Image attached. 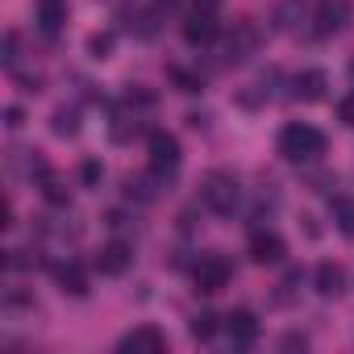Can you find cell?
<instances>
[{
	"mask_svg": "<svg viewBox=\"0 0 354 354\" xmlns=\"http://www.w3.org/2000/svg\"><path fill=\"white\" fill-rule=\"evenodd\" d=\"M121 104H125V109H133V113H150V109H154V92H150V88H142V84H133V88H125Z\"/></svg>",
	"mask_w": 354,
	"mask_h": 354,
	"instance_id": "obj_18",
	"label": "cell"
},
{
	"mask_svg": "<svg viewBox=\"0 0 354 354\" xmlns=\"http://www.w3.org/2000/svg\"><path fill=\"white\" fill-rule=\"evenodd\" d=\"M238 196H242V188H238V180H234L230 171H209V175H205V184H201L205 209H213V213H234V209H238Z\"/></svg>",
	"mask_w": 354,
	"mask_h": 354,
	"instance_id": "obj_2",
	"label": "cell"
},
{
	"mask_svg": "<svg viewBox=\"0 0 354 354\" xmlns=\"http://www.w3.org/2000/svg\"><path fill=\"white\" fill-rule=\"evenodd\" d=\"M325 88H329V75H325L321 67H308V71H300V75L292 80V96H296V100H304V104L321 100V96H325Z\"/></svg>",
	"mask_w": 354,
	"mask_h": 354,
	"instance_id": "obj_10",
	"label": "cell"
},
{
	"mask_svg": "<svg viewBox=\"0 0 354 354\" xmlns=\"http://www.w3.org/2000/svg\"><path fill=\"white\" fill-rule=\"evenodd\" d=\"M279 346H283V350H304V346H308V337H304V333H288Z\"/></svg>",
	"mask_w": 354,
	"mask_h": 354,
	"instance_id": "obj_28",
	"label": "cell"
},
{
	"mask_svg": "<svg viewBox=\"0 0 354 354\" xmlns=\"http://www.w3.org/2000/svg\"><path fill=\"white\" fill-rule=\"evenodd\" d=\"M50 271H55L59 292H67V296H84V292H88V271H84L80 263H71V259H67V263H55Z\"/></svg>",
	"mask_w": 354,
	"mask_h": 354,
	"instance_id": "obj_13",
	"label": "cell"
},
{
	"mask_svg": "<svg viewBox=\"0 0 354 354\" xmlns=\"http://www.w3.org/2000/svg\"><path fill=\"white\" fill-rule=\"evenodd\" d=\"M5 125H9V129H17V125H21V109H17V104H9V109H5Z\"/></svg>",
	"mask_w": 354,
	"mask_h": 354,
	"instance_id": "obj_29",
	"label": "cell"
},
{
	"mask_svg": "<svg viewBox=\"0 0 354 354\" xmlns=\"http://www.w3.org/2000/svg\"><path fill=\"white\" fill-rule=\"evenodd\" d=\"M296 17H304V5L300 0H288V5L279 9V30H296Z\"/></svg>",
	"mask_w": 354,
	"mask_h": 354,
	"instance_id": "obj_24",
	"label": "cell"
},
{
	"mask_svg": "<svg viewBox=\"0 0 354 354\" xmlns=\"http://www.w3.org/2000/svg\"><path fill=\"white\" fill-rule=\"evenodd\" d=\"M146 150H150V171H154V175H171L175 167H180V158H184L180 138L167 133V129H154V133L146 138Z\"/></svg>",
	"mask_w": 354,
	"mask_h": 354,
	"instance_id": "obj_3",
	"label": "cell"
},
{
	"mask_svg": "<svg viewBox=\"0 0 354 354\" xmlns=\"http://www.w3.org/2000/svg\"><path fill=\"white\" fill-rule=\"evenodd\" d=\"M196 5H201V9H217V5H221V0H196Z\"/></svg>",
	"mask_w": 354,
	"mask_h": 354,
	"instance_id": "obj_30",
	"label": "cell"
},
{
	"mask_svg": "<svg viewBox=\"0 0 354 354\" xmlns=\"http://www.w3.org/2000/svg\"><path fill=\"white\" fill-rule=\"evenodd\" d=\"M158 5H167V9H175V5H180V0H158Z\"/></svg>",
	"mask_w": 354,
	"mask_h": 354,
	"instance_id": "obj_31",
	"label": "cell"
},
{
	"mask_svg": "<svg viewBox=\"0 0 354 354\" xmlns=\"http://www.w3.org/2000/svg\"><path fill=\"white\" fill-rule=\"evenodd\" d=\"M175 75V84H180V92H201L205 84H201V75H188V71H171Z\"/></svg>",
	"mask_w": 354,
	"mask_h": 354,
	"instance_id": "obj_26",
	"label": "cell"
},
{
	"mask_svg": "<svg viewBox=\"0 0 354 354\" xmlns=\"http://www.w3.org/2000/svg\"><path fill=\"white\" fill-rule=\"evenodd\" d=\"M259 42H263V34H259L254 21H234V30H230L221 55H225V63H246V59L259 50Z\"/></svg>",
	"mask_w": 354,
	"mask_h": 354,
	"instance_id": "obj_4",
	"label": "cell"
},
{
	"mask_svg": "<svg viewBox=\"0 0 354 354\" xmlns=\"http://www.w3.org/2000/svg\"><path fill=\"white\" fill-rule=\"evenodd\" d=\"M313 21H317V34H321V38L342 34V30H346V21H350V0H321Z\"/></svg>",
	"mask_w": 354,
	"mask_h": 354,
	"instance_id": "obj_7",
	"label": "cell"
},
{
	"mask_svg": "<svg viewBox=\"0 0 354 354\" xmlns=\"http://www.w3.org/2000/svg\"><path fill=\"white\" fill-rule=\"evenodd\" d=\"M188 333H192L196 342H209V337L217 333V317H213V313H196V317L188 321Z\"/></svg>",
	"mask_w": 354,
	"mask_h": 354,
	"instance_id": "obj_21",
	"label": "cell"
},
{
	"mask_svg": "<svg viewBox=\"0 0 354 354\" xmlns=\"http://www.w3.org/2000/svg\"><path fill=\"white\" fill-rule=\"evenodd\" d=\"M125 196H129V201L150 205V201H158V188H154L150 175H129V180H125Z\"/></svg>",
	"mask_w": 354,
	"mask_h": 354,
	"instance_id": "obj_17",
	"label": "cell"
},
{
	"mask_svg": "<svg viewBox=\"0 0 354 354\" xmlns=\"http://www.w3.org/2000/svg\"><path fill=\"white\" fill-rule=\"evenodd\" d=\"M80 180H84V188H96V184L104 180V167H100L96 158H84V167H80Z\"/></svg>",
	"mask_w": 354,
	"mask_h": 354,
	"instance_id": "obj_23",
	"label": "cell"
},
{
	"mask_svg": "<svg viewBox=\"0 0 354 354\" xmlns=\"http://www.w3.org/2000/svg\"><path fill=\"white\" fill-rule=\"evenodd\" d=\"M34 17H38V26H42L46 34H59V30L67 26V0H38Z\"/></svg>",
	"mask_w": 354,
	"mask_h": 354,
	"instance_id": "obj_14",
	"label": "cell"
},
{
	"mask_svg": "<svg viewBox=\"0 0 354 354\" xmlns=\"http://www.w3.org/2000/svg\"><path fill=\"white\" fill-rule=\"evenodd\" d=\"M279 154L288 162H313V158L325 154V133L313 129V125H304V121H292L279 133Z\"/></svg>",
	"mask_w": 354,
	"mask_h": 354,
	"instance_id": "obj_1",
	"label": "cell"
},
{
	"mask_svg": "<svg viewBox=\"0 0 354 354\" xmlns=\"http://www.w3.org/2000/svg\"><path fill=\"white\" fill-rule=\"evenodd\" d=\"M217 17H213V9H196L188 21H184V38L192 42V46H205V42H213L217 38Z\"/></svg>",
	"mask_w": 354,
	"mask_h": 354,
	"instance_id": "obj_11",
	"label": "cell"
},
{
	"mask_svg": "<svg viewBox=\"0 0 354 354\" xmlns=\"http://www.w3.org/2000/svg\"><path fill=\"white\" fill-rule=\"evenodd\" d=\"M50 129H55L59 138H71V133L80 129V113H75V109H55V121H50Z\"/></svg>",
	"mask_w": 354,
	"mask_h": 354,
	"instance_id": "obj_20",
	"label": "cell"
},
{
	"mask_svg": "<svg viewBox=\"0 0 354 354\" xmlns=\"http://www.w3.org/2000/svg\"><path fill=\"white\" fill-rule=\"evenodd\" d=\"M225 333H230V342H234L238 350H246V346L259 342V317H254L250 308H234V313L225 317Z\"/></svg>",
	"mask_w": 354,
	"mask_h": 354,
	"instance_id": "obj_9",
	"label": "cell"
},
{
	"mask_svg": "<svg viewBox=\"0 0 354 354\" xmlns=\"http://www.w3.org/2000/svg\"><path fill=\"white\" fill-rule=\"evenodd\" d=\"M113 42H117V38H113L109 30H104V34H92V38H88V55H92V59H109V55H113Z\"/></svg>",
	"mask_w": 354,
	"mask_h": 354,
	"instance_id": "obj_22",
	"label": "cell"
},
{
	"mask_svg": "<svg viewBox=\"0 0 354 354\" xmlns=\"http://www.w3.org/2000/svg\"><path fill=\"white\" fill-rule=\"evenodd\" d=\"M192 283H196V292H205V296L221 292V288L230 283V263H225L221 254H201V263L192 267Z\"/></svg>",
	"mask_w": 354,
	"mask_h": 354,
	"instance_id": "obj_5",
	"label": "cell"
},
{
	"mask_svg": "<svg viewBox=\"0 0 354 354\" xmlns=\"http://www.w3.org/2000/svg\"><path fill=\"white\" fill-rule=\"evenodd\" d=\"M38 188H42L46 205H59V209H63V205H71V188H67L63 180H55V175H46V180H42Z\"/></svg>",
	"mask_w": 354,
	"mask_h": 354,
	"instance_id": "obj_19",
	"label": "cell"
},
{
	"mask_svg": "<svg viewBox=\"0 0 354 354\" xmlns=\"http://www.w3.org/2000/svg\"><path fill=\"white\" fill-rule=\"evenodd\" d=\"M0 59L13 67V59H17V34H5V55H0Z\"/></svg>",
	"mask_w": 354,
	"mask_h": 354,
	"instance_id": "obj_27",
	"label": "cell"
},
{
	"mask_svg": "<svg viewBox=\"0 0 354 354\" xmlns=\"http://www.w3.org/2000/svg\"><path fill=\"white\" fill-rule=\"evenodd\" d=\"M283 254H288V246H283L279 234L259 230V234L250 238V263H259V267H275V263H283Z\"/></svg>",
	"mask_w": 354,
	"mask_h": 354,
	"instance_id": "obj_8",
	"label": "cell"
},
{
	"mask_svg": "<svg viewBox=\"0 0 354 354\" xmlns=\"http://www.w3.org/2000/svg\"><path fill=\"white\" fill-rule=\"evenodd\" d=\"M129 263H133V254H129V242H121V238H113V242L96 254V271H100V275H121Z\"/></svg>",
	"mask_w": 354,
	"mask_h": 354,
	"instance_id": "obj_12",
	"label": "cell"
},
{
	"mask_svg": "<svg viewBox=\"0 0 354 354\" xmlns=\"http://www.w3.org/2000/svg\"><path fill=\"white\" fill-rule=\"evenodd\" d=\"M329 213H333V225H337L346 238H354V201H350V196H333V201H329Z\"/></svg>",
	"mask_w": 354,
	"mask_h": 354,
	"instance_id": "obj_16",
	"label": "cell"
},
{
	"mask_svg": "<svg viewBox=\"0 0 354 354\" xmlns=\"http://www.w3.org/2000/svg\"><path fill=\"white\" fill-rule=\"evenodd\" d=\"M313 288H317L321 296H337V292L346 288V271H342L337 263H321V267L313 271Z\"/></svg>",
	"mask_w": 354,
	"mask_h": 354,
	"instance_id": "obj_15",
	"label": "cell"
},
{
	"mask_svg": "<svg viewBox=\"0 0 354 354\" xmlns=\"http://www.w3.org/2000/svg\"><path fill=\"white\" fill-rule=\"evenodd\" d=\"M337 121H342V125H350V129H354V92H350V96H342V100H337Z\"/></svg>",
	"mask_w": 354,
	"mask_h": 354,
	"instance_id": "obj_25",
	"label": "cell"
},
{
	"mask_svg": "<svg viewBox=\"0 0 354 354\" xmlns=\"http://www.w3.org/2000/svg\"><path fill=\"white\" fill-rule=\"evenodd\" d=\"M117 346H121L125 354H162V350H167V333L154 329V325H133Z\"/></svg>",
	"mask_w": 354,
	"mask_h": 354,
	"instance_id": "obj_6",
	"label": "cell"
}]
</instances>
